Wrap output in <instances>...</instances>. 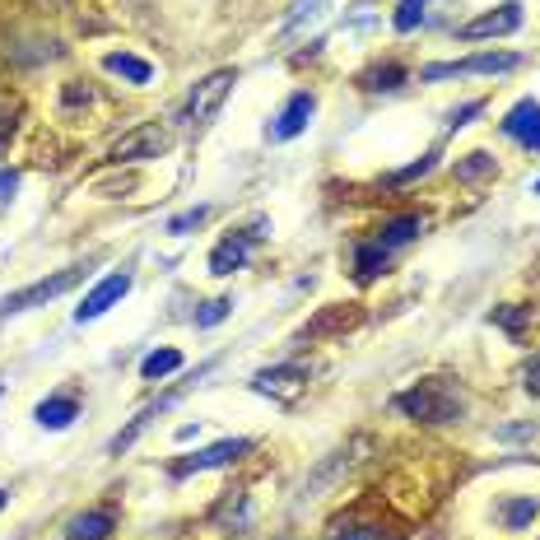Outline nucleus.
Returning a JSON list of instances; mask_svg holds the SVG:
<instances>
[{
	"label": "nucleus",
	"mask_w": 540,
	"mask_h": 540,
	"mask_svg": "<svg viewBox=\"0 0 540 540\" xmlns=\"http://www.w3.org/2000/svg\"><path fill=\"white\" fill-rule=\"evenodd\" d=\"M331 0H294V10H289V19H284V28H303V24H312L317 14L326 10Z\"/></svg>",
	"instance_id": "nucleus-27"
},
{
	"label": "nucleus",
	"mask_w": 540,
	"mask_h": 540,
	"mask_svg": "<svg viewBox=\"0 0 540 540\" xmlns=\"http://www.w3.org/2000/svg\"><path fill=\"white\" fill-rule=\"evenodd\" d=\"M527 392H531V396H540V354L527 364Z\"/></svg>",
	"instance_id": "nucleus-33"
},
{
	"label": "nucleus",
	"mask_w": 540,
	"mask_h": 540,
	"mask_svg": "<svg viewBox=\"0 0 540 540\" xmlns=\"http://www.w3.org/2000/svg\"><path fill=\"white\" fill-rule=\"evenodd\" d=\"M522 28V5L517 0H503V5H494V10L475 14L471 24L457 28L461 42H480V38H503V33H517Z\"/></svg>",
	"instance_id": "nucleus-6"
},
{
	"label": "nucleus",
	"mask_w": 540,
	"mask_h": 540,
	"mask_svg": "<svg viewBox=\"0 0 540 540\" xmlns=\"http://www.w3.org/2000/svg\"><path fill=\"white\" fill-rule=\"evenodd\" d=\"M303 382H308V368L298 364H284V368H270V373H261L252 387L266 396H275V401H294L298 392H303Z\"/></svg>",
	"instance_id": "nucleus-13"
},
{
	"label": "nucleus",
	"mask_w": 540,
	"mask_h": 540,
	"mask_svg": "<svg viewBox=\"0 0 540 540\" xmlns=\"http://www.w3.org/2000/svg\"><path fill=\"white\" fill-rule=\"evenodd\" d=\"M233 84H238V70H215V75H205V80L191 89V98H187V122L191 126L210 122V117L224 108V98L233 94Z\"/></svg>",
	"instance_id": "nucleus-4"
},
{
	"label": "nucleus",
	"mask_w": 540,
	"mask_h": 540,
	"mask_svg": "<svg viewBox=\"0 0 540 540\" xmlns=\"http://www.w3.org/2000/svg\"><path fill=\"white\" fill-rule=\"evenodd\" d=\"M503 135L508 140H517V145L527 149H540V103L536 98H522V103H513L508 108V117H503Z\"/></svg>",
	"instance_id": "nucleus-9"
},
{
	"label": "nucleus",
	"mask_w": 540,
	"mask_h": 540,
	"mask_svg": "<svg viewBox=\"0 0 540 540\" xmlns=\"http://www.w3.org/2000/svg\"><path fill=\"white\" fill-rule=\"evenodd\" d=\"M499 517H503V527H508V531H522V527H531V522L540 517V503L536 499H503Z\"/></svg>",
	"instance_id": "nucleus-22"
},
{
	"label": "nucleus",
	"mask_w": 540,
	"mask_h": 540,
	"mask_svg": "<svg viewBox=\"0 0 540 540\" xmlns=\"http://www.w3.org/2000/svg\"><path fill=\"white\" fill-rule=\"evenodd\" d=\"M359 84L364 89H373V94H392V89H401L405 84V66H396V61H387V66H373L359 75Z\"/></svg>",
	"instance_id": "nucleus-21"
},
{
	"label": "nucleus",
	"mask_w": 540,
	"mask_h": 540,
	"mask_svg": "<svg viewBox=\"0 0 540 540\" xmlns=\"http://www.w3.org/2000/svg\"><path fill=\"white\" fill-rule=\"evenodd\" d=\"M312 112H317V98H312V94H294L280 108V117L270 122V140H294V135H303V131H308V122H312Z\"/></svg>",
	"instance_id": "nucleus-11"
},
{
	"label": "nucleus",
	"mask_w": 540,
	"mask_h": 540,
	"mask_svg": "<svg viewBox=\"0 0 540 540\" xmlns=\"http://www.w3.org/2000/svg\"><path fill=\"white\" fill-rule=\"evenodd\" d=\"M419 233H424V219H419V215H396V219H387V224H382L373 243H382L387 252H396V247L415 243Z\"/></svg>",
	"instance_id": "nucleus-16"
},
{
	"label": "nucleus",
	"mask_w": 540,
	"mask_h": 540,
	"mask_svg": "<svg viewBox=\"0 0 540 540\" xmlns=\"http://www.w3.org/2000/svg\"><path fill=\"white\" fill-rule=\"evenodd\" d=\"M536 196H540V182H536Z\"/></svg>",
	"instance_id": "nucleus-37"
},
{
	"label": "nucleus",
	"mask_w": 540,
	"mask_h": 540,
	"mask_svg": "<svg viewBox=\"0 0 540 540\" xmlns=\"http://www.w3.org/2000/svg\"><path fill=\"white\" fill-rule=\"evenodd\" d=\"M475 112H485V103H480V98H471V103H466V108H457V112H452V117H447V126H452V131H457V126H466V122H471Z\"/></svg>",
	"instance_id": "nucleus-32"
},
{
	"label": "nucleus",
	"mask_w": 540,
	"mask_h": 540,
	"mask_svg": "<svg viewBox=\"0 0 540 540\" xmlns=\"http://www.w3.org/2000/svg\"><path fill=\"white\" fill-rule=\"evenodd\" d=\"M396 410L419 424H457L466 419V392L457 378H424L396 396Z\"/></svg>",
	"instance_id": "nucleus-1"
},
{
	"label": "nucleus",
	"mask_w": 540,
	"mask_h": 540,
	"mask_svg": "<svg viewBox=\"0 0 540 540\" xmlns=\"http://www.w3.org/2000/svg\"><path fill=\"white\" fill-rule=\"evenodd\" d=\"M187 387H191V382H182V387H177V392H173V396H163V401L145 405V410H140V415H135V419H131V424H126V429H122V433H117V438H112V443H108V452H112V457H122L126 447H135V438H140V433H145V429H149V424H154V419H159V415H163V410H173V405H177V396L187 392Z\"/></svg>",
	"instance_id": "nucleus-12"
},
{
	"label": "nucleus",
	"mask_w": 540,
	"mask_h": 540,
	"mask_svg": "<svg viewBox=\"0 0 540 540\" xmlns=\"http://www.w3.org/2000/svg\"><path fill=\"white\" fill-rule=\"evenodd\" d=\"M112 527H117V517H112V508H94V513L70 517L66 540H103Z\"/></svg>",
	"instance_id": "nucleus-15"
},
{
	"label": "nucleus",
	"mask_w": 540,
	"mask_h": 540,
	"mask_svg": "<svg viewBox=\"0 0 540 540\" xmlns=\"http://www.w3.org/2000/svg\"><path fill=\"white\" fill-rule=\"evenodd\" d=\"M387 257H392V252H387L382 243H359V247H354V280H359V284L378 280L382 270H387Z\"/></svg>",
	"instance_id": "nucleus-18"
},
{
	"label": "nucleus",
	"mask_w": 540,
	"mask_h": 540,
	"mask_svg": "<svg viewBox=\"0 0 540 540\" xmlns=\"http://www.w3.org/2000/svg\"><path fill=\"white\" fill-rule=\"evenodd\" d=\"M359 322H364L359 303H331V308H322V317H317V322H308L303 331H298V340L340 336V331H350V326H359Z\"/></svg>",
	"instance_id": "nucleus-10"
},
{
	"label": "nucleus",
	"mask_w": 540,
	"mask_h": 540,
	"mask_svg": "<svg viewBox=\"0 0 540 540\" xmlns=\"http://www.w3.org/2000/svg\"><path fill=\"white\" fill-rule=\"evenodd\" d=\"M210 522H215V527H247V494L243 489H229V494L219 499V508L210 513Z\"/></svg>",
	"instance_id": "nucleus-20"
},
{
	"label": "nucleus",
	"mask_w": 540,
	"mask_h": 540,
	"mask_svg": "<svg viewBox=\"0 0 540 540\" xmlns=\"http://www.w3.org/2000/svg\"><path fill=\"white\" fill-rule=\"evenodd\" d=\"M494 173H499V163L489 159L485 149H471V154L457 159V182H480V177H494Z\"/></svg>",
	"instance_id": "nucleus-23"
},
{
	"label": "nucleus",
	"mask_w": 540,
	"mask_h": 540,
	"mask_svg": "<svg viewBox=\"0 0 540 540\" xmlns=\"http://www.w3.org/2000/svg\"><path fill=\"white\" fill-rule=\"evenodd\" d=\"M531 424H508V429H499V438H527Z\"/></svg>",
	"instance_id": "nucleus-35"
},
{
	"label": "nucleus",
	"mask_w": 540,
	"mask_h": 540,
	"mask_svg": "<svg viewBox=\"0 0 540 540\" xmlns=\"http://www.w3.org/2000/svg\"><path fill=\"white\" fill-rule=\"evenodd\" d=\"M233 312V298H210L201 312H196V326H215V322H224Z\"/></svg>",
	"instance_id": "nucleus-28"
},
{
	"label": "nucleus",
	"mask_w": 540,
	"mask_h": 540,
	"mask_svg": "<svg viewBox=\"0 0 540 540\" xmlns=\"http://www.w3.org/2000/svg\"><path fill=\"white\" fill-rule=\"evenodd\" d=\"M168 145H173V135L163 131L159 122H145V126H135V131H126L122 140L112 145V163L159 159V154H168Z\"/></svg>",
	"instance_id": "nucleus-5"
},
{
	"label": "nucleus",
	"mask_w": 540,
	"mask_h": 540,
	"mask_svg": "<svg viewBox=\"0 0 540 540\" xmlns=\"http://www.w3.org/2000/svg\"><path fill=\"white\" fill-rule=\"evenodd\" d=\"M5 503H10V494H5V489H0V508H5Z\"/></svg>",
	"instance_id": "nucleus-36"
},
{
	"label": "nucleus",
	"mask_w": 540,
	"mask_h": 540,
	"mask_svg": "<svg viewBox=\"0 0 540 540\" xmlns=\"http://www.w3.org/2000/svg\"><path fill=\"white\" fill-rule=\"evenodd\" d=\"M247 438H224V443H210L201 447V452H191V457L173 461V475L177 480H187V475H201V471H215V466H229V461H238L247 452Z\"/></svg>",
	"instance_id": "nucleus-7"
},
{
	"label": "nucleus",
	"mask_w": 540,
	"mask_h": 540,
	"mask_svg": "<svg viewBox=\"0 0 540 540\" xmlns=\"http://www.w3.org/2000/svg\"><path fill=\"white\" fill-rule=\"evenodd\" d=\"M0 392H5V387H0Z\"/></svg>",
	"instance_id": "nucleus-38"
},
{
	"label": "nucleus",
	"mask_w": 540,
	"mask_h": 540,
	"mask_svg": "<svg viewBox=\"0 0 540 540\" xmlns=\"http://www.w3.org/2000/svg\"><path fill=\"white\" fill-rule=\"evenodd\" d=\"M126 294H131V270H112L108 280H98L94 289L84 294V303L75 308V322H94V317H103L112 303H122Z\"/></svg>",
	"instance_id": "nucleus-8"
},
{
	"label": "nucleus",
	"mask_w": 540,
	"mask_h": 540,
	"mask_svg": "<svg viewBox=\"0 0 540 540\" xmlns=\"http://www.w3.org/2000/svg\"><path fill=\"white\" fill-rule=\"evenodd\" d=\"M84 280V266H70V270H56L52 280H38L28 284V289H19V294H10L5 303H0V317H14V312H28V308H42V303H52V298H61L66 289H75V284Z\"/></svg>",
	"instance_id": "nucleus-2"
},
{
	"label": "nucleus",
	"mask_w": 540,
	"mask_h": 540,
	"mask_svg": "<svg viewBox=\"0 0 540 540\" xmlns=\"http://www.w3.org/2000/svg\"><path fill=\"white\" fill-rule=\"evenodd\" d=\"M424 5H429V0H401V5H396V14H392L396 33H410V28H419V19H424Z\"/></svg>",
	"instance_id": "nucleus-26"
},
{
	"label": "nucleus",
	"mask_w": 540,
	"mask_h": 540,
	"mask_svg": "<svg viewBox=\"0 0 540 540\" xmlns=\"http://www.w3.org/2000/svg\"><path fill=\"white\" fill-rule=\"evenodd\" d=\"M177 368H182V354H177V350H154V354H145V359H140V378L154 382V378H168V373H177Z\"/></svg>",
	"instance_id": "nucleus-24"
},
{
	"label": "nucleus",
	"mask_w": 540,
	"mask_h": 540,
	"mask_svg": "<svg viewBox=\"0 0 540 540\" xmlns=\"http://www.w3.org/2000/svg\"><path fill=\"white\" fill-rule=\"evenodd\" d=\"M14 191H19V177H14V173H0V201H10Z\"/></svg>",
	"instance_id": "nucleus-34"
},
{
	"label": "nucleus",
	"mask_w": 540,
	"mask_h": 540,
	"mask_svg": "<svg viewBox=\"0 0 540 540\" xmlns=\"http://www.w3.org/2000/svg\"><path fill=\"white\" fill-rule=\"evenodd\" d=\"M489 322H499L508 336H522V331L536 322V312H531V308H494V312H489Z\"/></svg>",
	"instance_id": "nucleus-25"
},
{
	"label": "nucleus",
	"mask_w": 540,
	"mask_h": 540,
	"mask_svg": "<svg viewBox=\"0 0 540 540\" xmlns=\"http://www.w3.org/2000/svg\"><path fill=\"white\" fill-rule=\"evenodd\" d=\"M331 540H396V536H387V531H382L378 522H364V527H345V531H336Z\"/></svg>",
	"instance_id": "nucleus-30"
},
{
	"label": "nucleus",
	"mask_w": 540,
	"mask_h": 540,
	"mask_svg": "<svg viewBox=\"0 0 540 540\" xmlns=\"http://www.w3.org/2000/svg\"><path fill=\"white\" fill-rule=\"evenodd\" d=\"M80 415V401L75 396H47L38 405V424L42 429H70V419Z\"/></svg>",
	"instance_id": "nucleus-19"
},
{
	"label": "nucleus",
	"mask_w": 540,
	"mask_h": 540,
	"mask_svg": "<svg viewBox=\"0 0 540 540\" xmlns=\"http://www.w3.org/2000/svg\"><path fill=\"white\" fill-rule=\"evenodd\" d=\"M257 238H261V233H229V238H224V243L210 252V275H219V280H224V275H233V270L247 261V252H252V243H257Z\"/></svg>",
	"instance_id": "nucleus-14"
},
{
	"label": "nucleus",
	"mask_w": 540,
	"mask_h": 540,
	"mask_svg": "<svg viewBox=\"0 0 540 540\" xmlns=\"http://www.w3.org/2000/svg\"><path fill=\"white\" fill-rule=\"evenodd\" d=\"M522 56L513 52H480V56H461V61H438V66H424L419 80H452V75H503V70H517Z\"/></svg>",
	"instance_id": "nucleus-3"
},
{
	"label": "nucleus",
	"mask_w": 540,
	"mask_h": 540,
	"mask_svg": "<svg viewBox=\"0 0 540 540\" xmlns=\"http://www.w3.org/2000/svg\"><path fill=\"white\" fill-rule=\"evenodd\" d=\"M433 168V154H424L419 163H410V168H401V173H392V182H415V177H424Z\"/></svg>",
	"instance_id": "nucleus-31"
},
{
	"label": "nucleus",
	"mask_w": 540,
	"mask_h": 540,
	"mask_svg": "<svg viewBox=\"0 0 540 540\" xmlns=\"http://www.w3.org/2000/svg\"><path fill=\"white\" fill-rule=\"evenodd\" d=\"M103 70H112V75H122V80H131V84L154 80V66H149L145 56H131V52H108L103 56Z\"/></svg>",
	"instance_id": "nucleus-17"
},
{
	"label": "nucleus",
	"mask_w": 540,
	"mask_h": 540,
	"mask_svg": "<svg viewBox=\"0 0 540 540\" xmlns=\"http://www.w3.org/2000/svg\"><path fill=\"white\" fill-rule=\"evenodd\" d=\"M205 215H210V205H196V210H187V215H173V219H168V233L182 238V233H191L196 224H205Z\"/></svg>",
	"instance_id": "nucleus-29"
}]
</instances>
